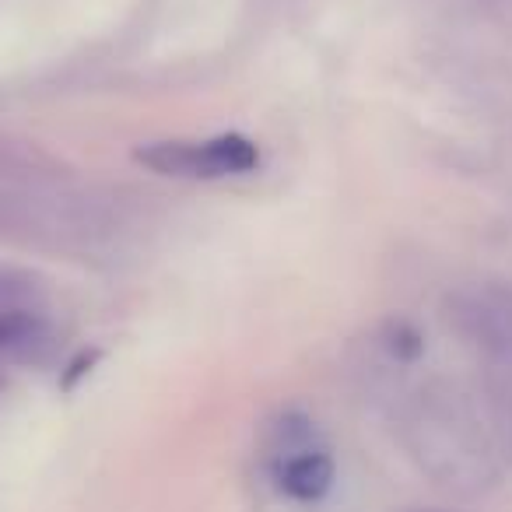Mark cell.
<instances>
[{
    "instance_id": "6da1fadb",
    "label": "cell",
    "mask_w": 512,
    "mask_h": 512,
    "mask_svg": "<svg viewBox=\"0 0 512 512\" xmlns=\"http://www.w3.org/2000/svg\"><path fill=\"white\" fill-rule=\"evenodd\" d=\"M144 169L172 179H221L242 176L260 165V148L242 134H221L211 141H155L134 151Z\"/></svg>"
},
{
    "instance_id": "3957f363",
    "label": "cell",
    "mask_w": 512,
    "mask_h": 512,
    "mask_svg": "<svg viewBox=\"0 0 512 512\" xmlns=\"http://www.w3.org/2000/svg\"><path fill=\"white\" fill-rule=\"evenodd\" d=\"M274 477H278V488L285 491L295 502H320L323 495L334 484V460H330L327 449L313 446L295 449L274 460Z\"/></svg>"
},
{
    "instance_id": "7a4b0ae2",
    "label": "cell",
    "mask_w": 512,
    "mask_h": 512,
    "mask_svg": "<svg viewBox=\"0 0 512 512\" xmlns=\"http://www.w3.org/2000/svg\"><path fill=\"white\" fill-rule=\"evenodd\" d=\"M453 323L470 344L484 351L491 365L512 379V292L495 285H477L460 292L453 302Z\"/></svg>"
},
{
    "instance_id": "277c9868",
    "label": "cell",
    "mask_w": 512,
    "mask_h": 512,
    "mask_svg": "<svg viewBox=\"0 0 512 512\" xmlns=\"http://www.w3.org/2000/svg\"><path fill=\"white\" fill-rule=\"evenodd\" d=\"M390 348H393V355H397V358H414V355H421V337L414 334L407 323H397Z\"/></svg>"
}]
</instances>
